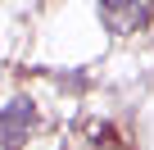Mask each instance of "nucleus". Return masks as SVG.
<instances>
[{"mask_svg": "<svg viewBox=\"0 0 154 150\" xmlns=\"http://www.w3.org/2000/svg\"><path fill=\"white\" fill-rule=\"evenodd\" d=\"M145 9H149V0H104L100 5V23L113 37H127V32L145 27Z\"/></svg>", "mask_w": 154, "mask_h": 150, "instance_id": "nucleus-1", "label": "nucleus"}, {"mask_svg": "<svg viewBox=\"0 0 154 150\" xmlns=\"http://www.w3.org/2000/svg\"><path fill=\"white\" fill-rule=\"evenodd\" d=\"M32 100H9L0 109V145H18L27 132H32Z\"/></svg>", "mask_w": 154, "mask_h": 150, "instance_id": "nucleus-2", "label": "nucleus"}, {"mask_svg": "<svg viewBox=\"0 0 154 150\" xmlns=\"http://www.w3.org/2000/svg\"><path fill=\"white\" fill-rule=\"evenodd\" d=\"M145 27H149V37H154V5L145 9Z\"/></svg>", "mask_w": 154, "mask_h": 150, "instance_id": "nucleus-3", "label": "nucleus"}]
</instances>
